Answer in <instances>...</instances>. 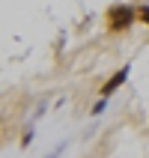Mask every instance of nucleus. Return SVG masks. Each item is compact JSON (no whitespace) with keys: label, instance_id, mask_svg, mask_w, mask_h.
<instances>
[{"label":"nucleus","instance_id":"obj_5","mask_svg":"<svg viewBox=\"0 0 149 158\" xmlns=\"http://www.w3.org/2000/svg\"><path fill=\"white\" fill-rule=\"evenodd\" d=\"M105 105H107V98H98L96 105H93V116H96V114H101V110H105Z\"/></svg>","mask_w":149,"mask_h":158},{"label":"nucleus","instance_id":"obj_6","mask_svg":"<svg viewBox=\"0 0 149 158\" xmlns=\"http://www.w3.org/2000/svg\"><path fill=\"white\" fill-rule=\"evenodd\" d=\"M63 146H66V143H60V146H54V149L48 152V155H45V158H57V155H60V152H63Z\"/></svg>","mask_w":149,"mask_h":158},{"label":"nucleus","instance_id":"obj_1","mask_svg":"<svg viewBox=\"0 0 149 158\" xmlns=\"http://www.w3.org/2000/svg\"><path fill=\"white\" fill-rule=\"evenodd\" d=\"M134 21H137V6H125V3L110 6V9H107V15H105V24H107L110 33H125Z\"/></svg>","mask_w":149,"mask_h":158},{"label":"nucleus","instance_id":"obj_3","mask_svg":"<svg viewBox=\"0 0 149 158\" xmlns=\"http://www.w3.org/2000/svg\"><path fill=\"white\" fill-rule=\"evenodd\" d=\"M137 21L149 24V6H146V3H140V6H137Z\"/></svg>","mask_w":149,"mask_h":158},{"label":"nucleus","instance_id":"obj_2","mask_svg":"<svg viewBox=\"0 0 149 158\" xmlns=\"http://www.w3.org/2000/svg\"><path fill=\"white\" fill-rule=\"evenodd\" d=\"M128 75H131V66H122L119 72H114V75H110V78L105 81V87L98 89V93H101V98H110V96L116 93V89H119V87L125 84V81H128Z\"/></svg>","mask_w":149,"mask_h":158},{"label":"nucleus","instance_id":"obj_4","mask_svg":"<svg viewBox=\"0 0 149 158\" xmlns=\"http://www.w3.org/2000/svg\"><path fill=\"white\" fill-rule=\"evenodd\" d=\"M30 140H33V128L27 125V128H24V134H21V146H30Z\"/></svg>","mask_w":149,"mask_h":158}]
</instances>
